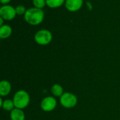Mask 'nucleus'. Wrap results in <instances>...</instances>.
I'll list each match as a JSON object with an SVG mask.
<instances>
[{
	"label": "nucleus",
	"instance_id": "10",
	"mask_svg": "<svg viewBox=\"0 0 120 120\" xmlns=\"http://www.w3.org/2000/svg\"><path fill=\"white\" fill-rule=\"evenodd\" d=\"M12 33V28L8 25H3L0 27V37L1 39H6Z\"/></svg>",
	"mask_w": 120,
	"mask_h": 120
},
{
	"label": "nucleus",
	"instance_id": "5",
	"mask_svg": "<svg viewBox=\"0 0 120 120\" xmlns=\"http://www.w3.org/2000/svg\"><path fill=\"white\" fill-rule=\"evenodd\" d=\"M16 15L17 13L15 11V8L11 5H3L0 8V17H1L4 20H13Z\"/></svg>",
	"mask_w": 120,
	"mask_h": 120
},
{
	"label": "nucleus",
	"instance_id": "7",
	"mask_svg": "<svg viewBox=\"0 0 120 120\" xmlns=\"http://www.w3.org/2000/svg\"><path fill=\"white\" fill-rule=\"evenodd\" d=\"M83 5V0H65V6L71 12L79 11Z\"/></svg>",
	"mask_w": 120,
	"mask_h": 120
},
{
	"label": "nucleus",
	"instance_id": "8",
	"mask_svg": "<svg viewBox=\"0 0 120 120\" xmlns=\"http://www.w3.org/2000/svg\"><path fill=\"white\" fill-rule=\"evenodd\" d=\"M11 90V83L7 81H1L0 83V95L6 96L10 93Z\"/></svg>",
	"mask_w": 120,
	"mask_h": 120
},
{
	"label": "nucleus",
	"instance_id": "3",
	"mask_svg": "<svg viewBox=\"0 0 120 120\" xmlns=\"http://www.w3.org/2000/svg\"><path fill=\"white\" fill-rule=\"evenodd\" d=\"M52 33L49 30L46 29L37 31L34 35L36 42L40 45H46L49 44L52 40Z\"/></svg>",
	"mask_w": 120,
	"mask_h": 120
},
{
	"label": "nucleus",
	"instance_id": "6",
	"mask_svg": "<svg viewBox=\"0 0 120 120\" xmlns=\"http://www.w3.org/2000/svg\"><path fill=\"white\" fill-rule=\"evenodd\" d=\"M57 105V101L53 97H46L44 98L41 103V108L45 112H51L53 110Z\"/></svg>",
	"mask_w": 120,
	"mask_h": 120
},
{
	"label": "nucleus",
	"instance_id": "2",
	"mask_svg": "<svg viewBox=\"0 0 120 120\" xmlns=\"http://www.w3.org/2000/svg\"><path fill=\"white\" fill-rule=\"evenodd\" d=\"M13 100L15 108L22 110L29 105L30 95L25 91L20 90L15 93Z\"/></svg>",
	"mask_w": 120,
	"mask_h": 120
},
{
	"label": "nucleus",
	"instance_id": "1",
	"mask_svg": "<svg viewBox=\"0 0 120 120\" xmlns=\"http://www.w3.org/2000/svg\"><path fill=\"white\" fill-rule=\"evenodd\" d=\"M44 18V12L41 8L35 7L30 8L27 9L26 13L24 15L25 21L32 25H37L40 24Z\"/></svg>",
	"mask_w": 120,
	"mask_h": 120
},
{
	"label": "nucleus",
	"instance_id": "14",
	"mask_svg": "<svg viewBox=\"0 0 120 120\" xmlns=\"http://www.w3.org/2000/svg\"><path fill=\"white\" fill-rule=\"evenodd\" d=\"M32 4L34 5V7L41 9L46 5V0H32Z\"/></svg>",
	"mask_w": 120,
	"mask_h": 120
},
{
	"label": "nucleus",
	"instance_id": "11",
	"mask_svg": "<svg viewBox=\"0 0 120 120\" xmlns=\"http://www.w3.org/2000/svg\"><path fill=\"white\" fill-rule=\"evenodd\" d=\"M51 92L56 97H61L63 94V88L59 84H54L51 87Z\"/></svg>",
	"mask_w": 120,
	"mask_h": 120
},
{
	"label": "nucleus",
	"instance_id": "17",
	"mask_svg": "<svg viewBox=\"0 0 120 120\" xmlns=\"http://www.w3.org/2000/svg\"><path fill=\"white\" fill-rule=\"evenodd\" d=\"M3 22H4V19L1 17H0V26H2L4 25L3 24Z\"/></svg>",
	"mask_w": 120,
	"mask_h": 120
},
{
	"label": "nucleus",
	"instance_id": "12",
	"mask_svg": "<svg viewBox=\"0 0 120 120\" xmlns=\"http://www.w3.org/2000/svg\"><path fill=\"white\" fill-rule=\"evenodd\" d=\"M65 0H46V5L50 8H58L65 4Z\"/></svg>",
	"mask_w": 120,
	"mask_h": 120
},
{
	"label": "nucleus",
	"instance_id": "15",
	"mask_svg": "<svg viewBox=\"0 0 120 120\" xmlns=\"http://www.w3.org/2000/svg\"><path fill=\"white\" fill-rule=\"evenodd\" d=\"M15 8V11H16L17 15H19V16L25 15V13H26V11H27L26 8L22 5H18Z\"/></svg>",
	"mask_w": 120,
	"mask_h": 120
},
{
	"label": "nucleus",
	"instance_id": "18",
	"mask_svg": "<svg viewBox=\"0 0 120 120\" xmlns=\"http://www.w3.org/2000/svg\"><path fill=\"white\" fill-rule=\"evenodd\" d=\"M3 103H4V101L2 100V98H0V106H1V107H2V105H3Z\"/></svg>",
	"mask_w": 120,
	"mask_h": 120
},
{
	"label": "nucleus",
	"instance_id": "16",
	"mask_svg": "<svg viewBox=\"0 0 120 120\" xmlns=\"http://www.w3.org/2000/svg\"><path fill=\"white\" fill-rule=\"evenodd\" d=\"M11 0H0L1 3L3 4V5H6L8 3H9Z\"/></svg>",
	"mask_w": 120,
	"mask_h": 120
},
{
	"label": "nucleus",
	"instance_id": "13",
	"mask_svg": "<svg viewBox=\"0 0 120 120\" xmlns=\"http://www.w3.org/2000/svg\"><path fill=\"white\" fill-rule=\"evenodd\" d=\"M15 107L13 100H6L3 103L2 108L4 110L7 111H12L13 110V108Z\"/></svg>",
	"mask_w": 120,
	"mask_h": 120
},
{
	"label": "nucleus",
	"instance_id": "9",
	"mask_svg": "<svg viewBox=\"0 0 120 120\" xmlns=\"http://www.w3.org/2000/svg\"><path fill=\"white\" fill-rule=\"evenodd\" d=\"M11 120H25V114L20 109L15 108L11 112Z\"/></svg>",
	"mask_w": 120,
	"mask_h": 120
},
{
	"label": "nucleus",
	"instance_id": "4",
	"mask_svg": "<svg viewBox=\"0 0 120 120\" xmlns=\"http://www.w3.org/2000/svg\"><path fill=\"white\" fill-rule=\"evenodd\" d=\"M60 102L62 106L65 108H72L77 103V98L75 95L70 93H65L60 98Z\"/></svg>",
	"mask_w": 120,
	"mask_h": 120
}]
</instances>
